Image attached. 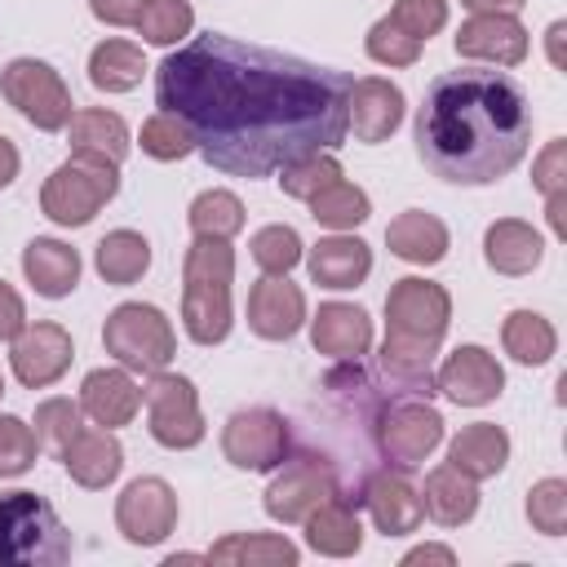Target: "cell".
<instances>
[{
  "instance_id": "cell-1",
  "label": "cell",
  "mask_w": 567,
  "mask_h": 567,
  "mask_svg": "<svg viewBox=\"0 0 567 567\" xmlns=\"http://www.w3.org/2000/svg\"><path fill=\"white\" fill-rule=\"evenodd\" d=\"M350 84L346 71L208 31L155 66V106L190 128L204 164L270 177L306 151L346 142Z\"/></svg>"
},
{
  "instance_id": "cell-2",
  "label": "cell",
  "mask_w": 567,
  "mask_h": 567,
  "mask_svg": "<svg viewBox=\"0 0 567 567\" xmlns=\"http://www.w3.org/2000/svg\"><path fill=\"white\" fill-rule=\"evenodd\" d=\"M532 146L527 93L501 71H447L425 89L416 111L421 164L456 186L505 177Z\"/></svg>"
},
{
  "instance_id": "cell-3",
  "label": "cell",
  "mask_w": 567,
  "mask_h": 567,
  "mask_svg": "<svg viewBox=\"0 0 567 567\" xmlns=\"http://www.w3.org/2000/svg\"><path fill=\"white\" fill-rule=\"evenodd\" d=\"M452 319V297L443 284L408 275L394 279L385 292V346H381V368L390 381L408 390H430V363L439 354V341Z\"/></svg>"
},
{
  "instance_id": "cell-4",
  "label": "cell",
  "mask_w": 567,
  "mask_h": 567,
  "mask_svg": "<svg viewBox=\"0 0 567 567\" xmlns=\"http://www.w3.org/2000/svg\"><path fill=\"white\" fill-rule=\"evenodd\" d=\"M230 239H195L182 261V328L195 346H217L230 332Z\"/></svg>"
},
{
  "instance_id": "cell-5",
  "label": "cell",
  "mask_w": 567,
  "mask_h": 567,
  "mask_svg": "<svg viewBox=\"0 0 567 567\" xmlns=\"http://www.w3.org/2000/svg\"><path fill=\"white\" fill-rule=\"evenodd\" d=\"M71 558V532L35 492H0V567H58Z\"/></svg>"
},
{
  "instance_id": "cell-6",
  "label": "cell",
  "mask_w": 567,
  "mask_h": 567,
  "mask_svg": "<svg viewBox=\"0 0 567 567\" xmlns=\"http://www.w3.org/2000/svg\"><path fill=\"white\" fill-rule=\"evenodd\" d=\"M120 190V164L97 155H71L44 177L40 213L58 226H89Z\"/></svg>"
},
{
  "instance_id": "cell-7",
  "label": "cell",
  "mask_w": 567,
  "mask_h": 567,
  "mask_svg": "<svg viewBox=\"0 0 567 567\" xmlns=\"http://www.w3.org/2000/svg\"><path fill=\"white\" fill-rule=\"evenodd\" d=\"M102 346L106 354L128 368V372H159L168 368L173 350H177V337H173V323L164 319L159 306H146V301H124L106 315L102 323Z\"/></svg>"
},
{
  "instance_id": "cell-8",
  "label": "cell",
  "mask_w": 567,
  "mask_h": 567,
  "mask_svg": "<svg viewBox=\"0 0 567 567\" xmlns=\"http://www.w3.org/2000/svg\"><path fill=\"white\" fill-rule=\"evenodd\" d=\"M0 93L9 106H18L22 120H31L44 133H58L71 124V89L62 84V75L40 62V58H13L0 71Z\"/></svg>"
},
{
  "instance_id": "cell-9",
  "label": "cell",
  "mask_w": 567,
  "mask_h": 567,
  "mask_svg": "<svg viewBox=\"0 0 567 567\" xmlns=\"http://www.w3.org/2000/svg\"><path fill=\"white\" fill-rule=\"evenodd\" d=\"M142 399H146V416H151L146 430L159 447L182 452V447L204 443V412H199V394H195L190 377L159 368V372H151Z\"/></svg>"
},
{
  "instance_id": "cell-10",
  "label": "cell",
  "mask_w": 567,
  "mask_h": 567,
  "mask_svg": "<svg viewBox=\"0 0 567 567\" xmlns=\"http://www.w3.org/2000/svg\"><path fill=\"white\" fill-rule=\"evenodd\" d=\"M288 421L275 408H248L235 412L221 430V456L235 470H252V474H270L288 461Z\"/></svg>"
},
{
  "instance_id": "cell-11",
  "label": "cell",
  "mask_w": 567,
  "mask_h": 567,
  "mask_svg": "<svg viewBox=\"0 0 567 567\" xmlns=\"http://www.w3.org/2000/svg\"><path fill=\"white\" fill-rule=\"evenodd\" d=\"M439 443H443V416L421 399L390 403L377 421V447L399 470H416Z\"/></svg>"
},
{
  "instance_id": "cell-12",
  "label": "cell",
  "mask_w": 567,
  "mask_h": 567,
  "mask_svg": "<svg viewBox=\"0 0 567 567\" xmlns=\"http://www.w3.org/2000/svg\"><path fill=\"white\" fill-rule=\"evenodd\" d=\"M341 487H337V474H332V465L323 461V456H297V461H288L275 478H270V487H266V514L275 518V523H306L323 501H332Z\"/></svg>"
},
{
  "instance_id": "cell-13",
  "label": "cell",
  "mask_w": 567,
  "mask_h": 567,
  "mask_svg": "<svg viewBox=\"0 0 567 567\" xmlns=\"http://www.w3.org/2000/svg\"><path fill=\"white\" fill-rule=\"evenodd\" d=\"M115 527H120V536L128 545H159V540H168L173 527H177V492L164 478H155V474L133 478L120 492V501H115Z\"/></svg>"
},
{
  "instance_id": "cell-14",
  "label": "cell",
  "mask_w": 567,
  "mask_h": 567,
  "mask_svg": "<svg viewBox=\"0 0 567 567\" xmlns=\"http://www.w3.org/2000/svg\"><path fill=\"white\" fill-rule=\"evenodd\" d=\"M75 359V346H71V332L53 319H40V323H27L13 346H9V368L13 377L27 385V390H44L53 385Z\"/></svg>"
},
{
  "instance_id": "cell-15",
  "label": "cell",
  "mask_w": 567,
  "mask_h": 567,
  "mask_svg": "<svg viewBox=\"0 0 567 567\" xmlns=\"http://www.w3.org/2000/svg\"><path fill=\"white\" fill-rule=\"evenodd\" d=\"M434 385H439L452 403H461V408H483V403H492V399L505 390V368H501L496 354L483 350V346H456V350L439 363Z\"/></svg>"
},
{
  "instance_id": "cell-16",
  "label": "cell",
  "mask_w": 567,
  "mask_h": 567,
  "mask_svg": "<svg viewBox=\"0 0 567 567\" xmlns=\"http://www.w3.org/2000/svg\"><path fill=\"white\" fill-rule=\"evenodd\" d=\"M456 53L492 66H518L527 58V27L514 13H470L456 31Z\"/></svg>"
},
{
  "instance_id": "cell-17",
  "label": "cell",
  "mask_w": 567,
  "mask_h": 567,
  "mask_svg": "<svg viewBox=\"0 0 567 567\" xmlns=\"http://www.w3.org/2000/svg\"><path fill=\"white\" fill-rule=\"evenodd\" d=\"M306 323V292L288 275H266L248 292V328L261 341H288Z\"/></svg>"
},
{
  "instance_id": "cell-18",
  "label": "cell",
  "mask_w": 567,
  "mask_h": 567,
  "mask_svg": "<svg viewBox=\"0 0 567 567\" xmlns=\"http://www.w3.org/2000/svg\"><path fill=\"white\" fill-rule=\"evenodd\" d=\"M363 505H368V514H372V523H377L381 536H408L425 518L421 492L412 487L408 470H381V474H372L368 487H363Z\"/></svg>"
},
{
  "instance_id": "cell-19",
  "label": "cell",
  "mask_w": 567,
  "mask_h": 567,
  "mask_svg": "<svg viewBox=\"0 0 567 567\" xmlns=\"http://www.w3.org/2000/svg\"><path fill=\"white\" fill-rule=\"evenodd\" d=\"M350 133L354 142H385L399 124H403V89L381 80V75H363L350 84Z\"/></svg>"
},
{
  "instance_id": "cell-20",
  "label": "cell",
  "mask_w": 567,
  "mask_h": 567,
  "mask_svg": "<svg viewBox=\"0 0 567 567\" xmlns=\"http://www.w3.org/2000/svg\"><path fill=\"white\" fill-rule=\"evenodd\" d=\"M310 341L319 354L337 359V363H354L359 354H368L372 346V319L363 306L350 301H323L319 315L310 319Z\"/></svg>"
},
{
  "instance_id": "cell-21",
  "label": "cell",
  "mask_w": 567,
  "mask_h": 567,
  "mask_svg": "<svg viewBox=\"0 0 567 567\" xmlns=\"http://www.w3.org/2000/svg\"><path fill=\"white\" fill-rule=\"evenodd\" d=\"M137 408H142V390L128 377V368H93L80 385V412L102 430L128 425Z\"/></svg>"
},
{
  "instance_id": "cell-22",
  "label": "cell",
  "mask_w": 567,
  "mask_h": 567,
  "mask_svg": "<svg viewBox=\"0 0 567 567\" xmlns=\"http://www.w3.org/2000/svg\"><path fill=\"white\" fill-rule=\"evenodd\" d=\"M306 266H310V279L319 288H359L368 275H372V248L359 239V235H328L319 239L310 252H306Z\"/></svg>"
},
{
  "instance_id": "cell-23",
  "label": "cell",
  "mask_w": 567,
  "mask_h": 567,
  "mask_svg": "<svg viewBox=\"0 0 567 567\" xmlns=\"http://www.w3.org/2000/svg\"><path fill=\"white\" fill-rule=\"evenodd\" d=\"M58 461L66 465L71 483H80V487H89V492H102L106 483L120 478V470H124V447H120V439H115L111 430H80V434L71 439V447H66Z\"/></svg>"
},
{
  "instance_id": "cell-24",
  "label": "cell",
  "mask_w": 567,
  "mask_h": 567,
  "mask_svg": "<svg viewBox=\"0 0 567 567\" xmlns=\"http://www.w3.org/2000/svg\"><path fill=\"white\" fill-rule=\"evenodd\" d=\"M22 275H27V284H31L40 297L58 301V297H66V292L80 284V252H75L71 244H62V239L35 235V239L22 248Z\"/></svg>"
},
{
  "instance_id": "cell-25",
  "label": "cell",
  "mask_w": 567,
  "mask_h": 567,
  "mask_svg": "<svg viewBox=\"0 0 567 567\" xmlns=\"http://www.w3.org/2000/svg\"><path fill=\"white\" fill-rule=\"evenodd\" d=\"M483 257L496 275H532L545 257V239L536 226H527L518 217H501L483 235Z\"/></svg>"
},
{
  "instance_id": "cell-26",
  "label": "cell",
  "mask_w": 567,
  "mask_h": 567,
  "mask_svg": "<svg viewBox=\"0 0 567 567\" xmlns=\"http://www.w3.org/2000/svg\"><path fill=\"white\" fill-rule=\"evenodd\" d=\"M505 461H509V434L501 425H492V421H474L447 443V465L461 470L474 483L496 478L505 470Z\"/></svg>"
},
{
  "instance_id": "cell-27",
  "label": "cell",
  "mask_w": 567,
  "mask_h": 567,
  "mask_svg": "<svg viewBox=\"0 0 567 567\" xmlns=\"http://www.w3.org/2000/svg\"><path fill=\"white\" fill-rule=\"evenodd\" d=\"M385 244L399 261H412V266H434L447 257V226L434 217V213H421V208H408L399 213L390 226H385Z\"/></svg>"
},
{
  "instance_id": "cell-28",
  "label": "cell",
  "mask_w": 567,
  "mask_h": 567,
  "mask_svg": "<svg viewBox=\"0 0 567 567\" xmlns=\"http://www.w3.org/2000/svg\"><path fill=\"white\" fill-rule=\"evenodd\" d=\"M421 505L439 527H461L478 514V483L452 465H434L421 487Z\"/></svg>"
},
{
  "instance_id": "cell-29",
  "label": "cell",
  "mask_w": 567,
  "mask_h": 567,
  "mask_svg": "<svg viewBox=\"0 0 567 567\" xmlns=\"http://www.w3.org/2000/svg\"><path fill=\"white\" fill-rule=\"evenodd\" d=\"M306 545L315 554H328V558H350L359 554L363 545V523L354 514V505L337 492L332 501H323L310 518H306Z\"/></svg>"
},
{
  "instance_id": "cell-30",
  "label": "cell",
  "mask_w": 567,
  "mask_h": 567,
  "mask_svg": "<svg viewBox=\"0 0 567 567\" xmlns=\"http://www.w3.org/2000/svg\"><path fill=\"white\" fill-rule=\"evenodd\" d=\"M204 558L226 567H297L301 549L275 532H235V536H221Z\"/></svg>"
},
{
  "instance_id": "cell-31",
  "label": "cell",
  "mask_w": 567,
  "mask_h": 567,
  "mask_svg": "<svg viewBox=\"0 0 567 567\" xmlns=\"http://www.w3.org/2000/svg\"><path fill=\"white\" fill-rule=\"evenodd\" d=\"M66 137H71V155H97V159H111V164H120L128 155V124L115 111H102V106L75 111L71 124H66Z\"/></svg>"
},
{
  "instance_id": "cell-32",
  "label": "cell",
  "mask_w": 567,
  "mask_h": 567,
  "mask_svg": "<svg viewBox=\"0 0 567 567\" xmlns=\"http://www.w3.org/2000/svg\"><path fill=\"white\" fill-rule=\"evenodd\" d=\"M142 75H146V53L133 40H102L89 53V80L102 93H128L142 84Z\"/></svg>"
},
{
  "instance_id": "cell-33",
  "label": "cell",
  "mask_w": 567,
  "mask_h": 567,
  "mask_svg": "<svg viewBox=\"0 0 567 567\" xmlns=\"http://www.w3.org/2000/svg\"><path fill=\"white\" fill-rule=\"evenodd\" d=\"M93 266H97V275H102L106 284L128 288V284H137V279L146 275V266H151V244H146V235H137V230H111V235L97 244Z\"/></svg>"
},
{
  "instance_id": "cell-34",
  "label": "cell",
  "mask_w": 567,
  "mask_h": 567,
  "mask_svg": "<svg viewBox=\"0 0 567 567\" xmlns=\"http://www.w3.org/2000/svg\"><path fill=\"white\" fill-rule=\"evenodd\" d=\"M501 341H505V354L518 359V363H527V368L549 363L554 350H558L554 323H549L545 315H536V310H514V315L501 323Z\"/></svg>"
},
{
  "instance_id": "cell-35",
  "label": "cell",
  "mask_w": 567,
  "mask_h": 567,
  "mask_svg": "<svg viewBox=\"0 0 567 567\" xmlns=\"http://www.w3.org/2000/svg\"><path fill=\"white\" fill-rule=\"evenodd\" d=\"M306 204H310V217H315L319 226H328V230H354V226H363L368 213H372L368 190L354 186V182H332L328 190H319V195L306 199Z\"/></svg>"
},
{
  "instance_id": "cell-36",
  "label": "cell",
  "mask_w": 567,
  "mask_h": 567,
  "mask_svg": "<svg viewBox=\"0 0 567 567\" xmlns=\"http://www.w3.org/2000/svg\"><path fill=\"white\" fill-rule=\"evenodd\" d=\"M186 221H190L195 239H235L244 230V204L230 190H204L190 199Z\"/></svg>"
},
{
  "instance_id": "cell-37",
  "label": "cell",
  "mask_w": 567,
  "mask_h": 567,
  "mask_svg": "<svg viewBox=\"0 0 567 567\" xmlns=\"http://www.w3.org/2000/svg\"><path fill=\"white\" fill-rule=\"evenodd\" d=\"M275 173H279L284 195H292V199H315L319 190H328L332 182H341V164L328 151H306V155L279 164Z\"/></svg>"
},
{
  "instance_id": "cell-38",
  "label": "cell",
  "mask_w": 567,
  "mask_h": 567,
  "mask_svg": "<svg viewBox=\"0 0 567 567\" xmlns=\"http://www.w3.org/2000/svg\"><path fill=\"white\" fill-rule=\"evenodd\" d=\"M133 27H137V35H142L146 44L168 49V44H177V40L190 35L195 9H190L186 0H142V13H137Z\"/></svg>"
},
{
  "instance_id": "cell-39",
  "label": "cell",
  "mask_w": 567,
  "mask_h": 567,
  "mask_svg": "<svg viewBox=\"0 0 567 567\" xmlns=\"http://www.w3.org/2000/svg\"><path fill=\"white\" fill-rule=\"evenodd\" d=\"M252 261L266 270V275H288L301 257H306V244H301V235L292 230V226H284V221H275V226H261L257 235H252Z\"/></svg>"
},
{
  "instance_id": "cell-40",
  "label": "cell",
  "mask_w": 567,
  "mask_h": 567,
  "mask_svg": "<svg viewBox=\"0 0 567 567\" xmlns=\"http://www.w3.org/2000/svg\"><path fill=\"white\" fill-rule=\"evenodd\" d=\"M80 430H84L80 403H71V399H44V403L35 408V439H40V447H49L53 456H62Z\"/></svg>"
},
{
  "instance_id": "cell-41",
  "label": "cell",
  "mask_w": 567,
  "mask_h": 567,
  "mask_svg": "<svg viewBox=\"0 0 567 567\" xmlns=\"http://www.w3.org/2000/svg\"><path fill=\"white\" fill-rule=\"evenodd\" d=\"M35 456H40V439H35V430H31L22 416L0 412V478H18V474H27V470L35 465Z\"/></svg>"
},
{
  "instance_id": "cell-42",
  "label": "cell",
  "mask_w": 567,
  "mask_h": 567,
  "mask_svg": "<svg viewBox=\"0 0 567 567\" xmlns=\"http://www.w3.org/2000/svg\"><path fill=\"white\" fill-rule=\"evenodd\" d=\"M142 151L151 155V159H186L190 151H195V137H190V128L177 120V115H168V111H155L146 124H142Z\"/></svg>"
},
{
  "instance_id": "cell-43",
  "label": "cell",
  "mask_w": 567,
  "mask_h": 567,
  "mask_svg": "<svg viewBox=\"0 0 567 567\" xmlns=\"http://www.w3.org/2000/svg\"><path fill=\"white\" fill-rule=\"evenodd\" d=\"M527 523L545 536H563L567 532V483L563 478H540L527 492Z\"/></svg>"
},
{
  "instance_id": "cell-44",
  "label": "cell",
  "mask_w": 567,
  "mask_h": 567,
  "mask_svg": "<svg viewBox=\"0 0 567 567\" xmlns=\"http://www.w3.org/2000/svg\"><path fill=\"white\" fill-rule=\"evenodd\" d=\"M363 44H368V58L381 62V66H412L421 58V40H412L408 31H399L390 18H377Z\"/></svg>"
},
{
  "instance_id": "cell-45",
  "label": "cell",
  "mask_w": 567,
  "mask_h": 567,
  "mask_svg": "<svg viewBox=\"0 0 567 567\" xmlns=\"http://www.w3.org/2000/svg\"><path fill=\"white\" fill-rule=\"evenodd\" d=\"M399 31H408L412 40H430L447 27V0H394V9L385 13Z\"/></svg>"
},
{
  "instance_id": "cell-46",
  "label": "cell",
  "mask_w": 567,
  "mask_h": 567,
  "mask_svg": "<svg viewBox=\"0 0 567 567\" xmlns=\"http://www.w3.org/2000/svg\"><path fill=\"white\" fill-rule=\"evenodd\" d=\"M532 186H536L540 195H563V190H567V142H563V137L545 142V151L536 155V164H532Z\"/></svg>"
},
{
  "instance_id": "cell-47",
  "label": "cell",
  "mask_w": 567,
  "mask_h": 567,
  "mask_svg": "<svg viewBox=\"0 0 567 567\" xmlns=\"http://www.w3.org/2000/svg\"><path fill=\"white\" fill-rule=\"evenodd\" d=\"M22 328H27V306H22V297L0 279V341H13Z\"/></svg>"
},
{
  "instance_id": "cell-48",
  "label": "cell",
  "mask_w": 567,
  "mask_h": 567,
  "mask_svg": "<svg viewBox=\"0 0 567 567\" xmlns=\"http://www.w3.org/2000/svg\"><path fill=\"white\" fill-rule=\"evenodd\" d=\"M89 9L106 27H133L137 13H142V0H89Z\"/></svg>"
},
{
  "instance_id": "cell-49",
  "label": "cell",
  "mask_w": 567,
  "mask_h": 567,
  "mask_svg": "<svg viewBox=\"0 0 567 567\" xmlns=\"http://www.w3.org/2000/svg\"><path fill=\"white\" fill-rule=\"evenodd\" d=\"M416 563H443V567H452L456 554H452L447 545H416V549L403 554V567H416Z\"/></svg>"
},
{
  "instance_id": "cell-50",
  "label": "cell",
  "mask_w": 567,
  "mask_h": 567,
  "mask_svg": "<svg viewBox=\"0 0 567 567\" xmlns=\"http://www.w3.org/2000/svg\"><path fill=\"white\" fill-rule=\"evenodd\" d=\"M563 208H567V190H563V195H545V217H549V230H554L558 239L567 235V213H563Z\"/></svg>"
},
{
  "instance_id": "cell-51",
  "label": "cell",
  "mask_w": 567,
  "mask_h": 567,
  "mask_svg": "<svg viewBox=\"0 0 567 567\" xmlns=\"http://www.w3.org/2000/svg\"><path fill=\"white\" fill-rule=\"evenodd\" d=\"M527 0H461V9L470 13H518Z\"/></svg>"
},
{
  "instance_id": "cell-52",
  "label": "cell",
  "mask_w": 567,
  "mask_h": 567,
  "mask_svg": "<svg viewBox=\"0 0 567 567\" xmlns=\"http://www.w3.org/2000/svg\"><path fill=\"white\" fill-rule=\"evenodd\" d=\"M18 164H22V159H18V146H13L9 137H0V190L18 177Z\"/></svg>"
},
{
  "instance_id": "cell-53",
  "label": "cell",
  "mask_w": 567,
  "mask_h": 567,
  "mask_svg": "<svg viewBox=\"0 0 567 567\" xmlns=\"http://www.w3.org/2000/svg\"><path fill=\"white\" fill-rule=\"evenodd\" d=\"M563 35H567V27L554 22V27H549V62H554V66H563Z\"/></svg>"
},
{
  "instance_id": "cell-54",
  "label": "cell",
  "mask_w": 567,
  "mask_h": 567,
  "mask_svg": "<svg viewBox=\"0 0 567 567\" xmlns=\"http://www.w3.org/2000/svg\"><path fill=\"white\" fill-rule=\"evenodd\" d=\"M0 394H4V377H0Z\"/></svg>"
}]
</instances>
